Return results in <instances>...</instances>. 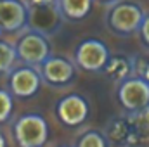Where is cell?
Masks as SVG:
<instances>
[{"mask_svg":"<svg viewBox=\"0 0 149 147\" xmlns=\"http://www.w3.org/2000/svg\"><path fill=\"white\" fill-rule=\"evenodd\" d=\"M57 0H31V5L33 7H40V5H50V3H56Z\"/></svg>","mask_w":149,"mask_h":147,"instance_id":"obj_17","label":"cell"},{"mask_svg":"<svg viewBox=\"0 0 149 147\" xmlns=\"http://www.w3.org/2000/svg\"><path fill=\"white\" fill-rule=\"evenodd\" d=\"M2 33H3V31H2V30H0V38H2Z\"/></svg>","mask_w":149,"mask_h":147,"instance_id":"obj_20","label":"cell"},{"mask_svg":"<svg viewBox=\"0 0 149 147\" xmlns=\"http://www.w3.org/2000/svg\"><path fill=\"white\" fill-rule=\"evenodd\" d=\"M94 0H57V7L64 19L68 21H81L92 10Z\"/></svg>","mask_w":149,"mask_h":147,"instance_id":"obj_10","label":"cell"},{"mask_svg":"<svg viewBox=\"0 0 149 147\" xmlns=\"http://www.w3.org/2000/svg\"><path fill=\"white\" fill-rule=\"evenodd\" d=\"M40 73L43 83L50 87H64L71 83L76 76V62L61 55H50L40 66Z\"/></svg>","mask_w":149,"mask_h":147,"instance_id":"obj_9","label":"cell"},{"mask_svg":"<svg viewBox=\"0 0 149 147\" xmlns=\"http://www.w3.org/2000/svg\"><path fill=\"white\" fill-rule=\"evenodd\" d=\"M42 83H43V78L40 73V68L24 64V62H21L19 66H14L12 71L7 74V87L12 92V95L19 99L33 97L40 90Z\"/></svg>","mask_w":149,"mask_h":147,"instance_id":"obj_6","label":"cell"},{"mask_svg":"<svg viewBox=\"0 0 149 147\" xmlns=\"http://www.w3.org/2000/svg\"><path fill=\"white\" fill-rule=\"evenodd\" d=\"M14 139L19 147H43L49 140V123L38 112H26L14 121Z\"/></svg>","mask_w":149,"mask_h":147,"instance_id":"obj_2","label":"cell"},{"mask_svg":"<svg viewBox=\"0 0 149 147\" xmlns=\"http://www.w3.org/2000/svg\"><path fill=\"white\" fill-rule=\"evenodd\" d=\"M59 147H70V146H59Z\"/></svg>","mask_w":149,"mask_h":147,"instance_id":"obj_21","label":"cell"},{"mask_svg":"<svg viewBox=\"0 0 149 147\" xmlns=\"http://www.w3.org/2000/svg\"><path fill=\"white\" fill-rule=\"evenodd\" d=\"M134 69H135V61H130V59H127L123 55H116V57L109 59V62H108L104 71H106V74L109 78L121 81L123 78L130 76Z\"/></svg>","mask_w":149,"mask_h":147,"instance_id":"obj_11","label":"cell"},{"mask_svg":"<svg viewBox=\"0 0 149 147\" xmlns=\"http://www.w3.org/2000/svg\"><path fill=\"white\" fill-rule=\"evenodd\" d=\"M0 147H7V140H5V137H3L2 132H0Z\"/></svg>","mask_w":149,"mask_h":147,"instance_id":"obj_18","label":"cell"},{"mask_svg":"<svg viewBox=\"0 0 149 147\" xmlns=\"http://www.w3.org/2000/svg\"><path fill=\"white\" fill-rule=\"evenodd\" d=\"M144 17H146V14L139 3L120 2V3L109 7L106 21H108V26L113 33H116L120 37H130L132 33L141 30Z\"/></svg>","mask_w":149,"mask_h":147,"instance_id":"obj_3","label":"cell"},{"mask_svg":"<svg viewBox=\"0 0 149 147\" xmlns=\"http://www.w3.org/2000/svg\"><path fill=\"white\" fill-rule=\"evenodd\" d=\"M116 95L127 111L139 112L149 107V81L141 74H130L118 83Z\"/></svg>","mask_w":149,"mask_h":147,"instance_id":"obj_4","label":"cell"},{"mask_svg":"<svg viewBox=\"0 0 149 147\" xmlns=\"http://www.w3.org/2000/svg\"><path fill=\"white\" fill-rule=\"evenodd\" d=\"M109 59H111V55H109L108 45L102 40H97V38L83 40L74 50L76 66L85 69V71H90V73L104 71Z\"/></svg>","mask_w":149,"mask_h":147,"instance_id":"obj_5","label":"cell"},{"mask_svg":"<svg viewBox=\"0 0 149 147\" xmlns=\"http://www.w3.org/2000/svg\"><path fill=\"white\" fill-rule=\"evenodd\" d=\"M139 33H141V38H142L144 45L149 47V14L144 17V21H142V26H141Z\"/></svg>","mask_w":149,"mask_h":147,"instance_id":"obj_15","label":"cell"},{"mask_svg":"<svg viewBox=\"0 0 149 147\" xmlns=\"http://www.w3.org/2000/svg\"><path fill=\"white\" fill-rule=\"evenodd\" d=\"M139 62H141V71H139V74L149 81V61H144V59H142V61H139Z\"/></svg>","mask_w":149,"mask_h":147,"instance_id":"obj_16","label":"cell"},{"mask_svg":"<svg viewBox=\"0 0 149 147\" xmlns=\"http://www.w3.org/2000/svg\"><path fill=\"white\" fill-rule=\"evenodd\" d=\"M74 147H109V142H108V137L102 132L88 130V132H85L78 137Z\"/></svg>","mask_w":149,"mask_h":147,"instance_id":"obj_13","label":"cell"},{"mask_svg":"<svg viewBox=\"0 0 149 147\" xmlns=\"http://www.w3.org/2000/svg\"><path fill=\"white\" fill-rule=\"evenodd\" d=\"M14 109V95L10 90L0 88V123L7 121Z\"/></svg>","mask_w":149,"mask_h":147,"instance_id":"obj_14","label":"cell"},{"mask_svg":"<svg viewBox=\"0 0 149 147\" xmlns=\"http://www.w3.org/2000/svg\"><path fill=\"white\" fill-rule=\"evenodd\" d=\"M31 21V9L23 0H0V30L3 33L24 31Z\"/></svg>","mask_w":149,"mask_h":147,"instance_id":"obj_7","label":"cell"},{"mask_svg":"<svg viewBox=\"0 0 149 147\" xmlns=\"http://www.w3.org/2000/svg\"><path fill=\"white\" fill-rule=\"evenodd\" d=\"M97 2H102V3H109V2H113V0H97Z\"/></svg>","mask_w":149,"mask_h":147,"instance_id":"obj_19","label":"cell"},{"mask_svg":"<svg viewBox=\"0 0 149 147\" xmlns=\"http://www.w3.org/2000/svg\"><path fill=\"white\" fill-rule=\"evenodd\" d=\"M19 61L16 45L0 38V74H9Z\"/></svg>","mask_w":149,"mask_h":147,"instance_id":"obj_12","label":"cell"},{"mask_svg":"<svg viewBox=\"0 0 149 147\" xmlns=\"http://www.w3.org/2000/svg\"><path fill=\"white\" fill-rule=\"evenodd\" d=\"M90 114V107L85 97L78 94H68L56 104V116L57 119L66 126H80L87 121Z\"/></svg>","mask_w":149,"mask_h":147,"instance_id":"obj_8","label":"cell"},{"mask_svg":"<svg viewBox=\"0 0 149 147\" xmlns=\"http://www.w3.org/2000/svg\"><path fill=\"white\" fill-rule=\"evenodd\" d=\"M16 50L21 62L37 68H40L52 55V45L49 35L37 28H26L24 31H21L16 42Z\"/></svg>","mask_w":149,"mask_h":147,"instance_id":"obj_1","label":"cell"}]
</instances>
